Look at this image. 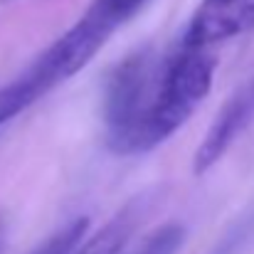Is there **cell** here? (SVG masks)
Instances as JSON below:
<instances>
[{"instance_id": "cell-3", "label": "cell", "mask_w": 254, "mask_h": 254, "mask_svg": "<svg viewBox=\"0 0 254 254\" xmlns=\"http://www.w3.org/2000/svg\"><path fill=\"white\" fill-rule=\"evenodd\" d=\"M254 30V0H202L192 12L180 45L210 47Z\"/></svg>"}, {"instance_id": "cell-7", "label": "cell", "mask_w": 254, "mask_h": 254, "mask_svg": "<svg viewBox=\"0 0 254 254\" xmlns=\"http://www.w3.org/2000/svg\"><path fill=\"white\" fill-rule=\"evenodd\" d=\"M254 242V207L242 212L207 254H245Z\"/></svg>"}, {"instance_id": "cell-5", "label": "cell", "mask_w": 254, "mask_h": 254, "mask_svg": "<svg viewBox=\"0 0 254 254\" xmlns=\"http://www.w3.org/2000/svg\"><path fill=\"white\" fill-rule=\"evenodd\" d=\"M143 210H146V197H136L126 202L94 237L82 242L77 254H119L131 240L133 230L141 225Z\"/></svg>"}, {"instance_id": "cell-10", "label": "cell", "mask_w": 254, "mask_h": 254, "mask_svg": "<svg viewBox=\"0 0 254 254\" xmlns=\"http://www.w3.org/2000/svg\"><path fill=\"white\" fill-rule=\"evenodd\" d=\"M86 230H89V220L86 217H77V220L67 222L62 230H57L32 254H77V250L82 247Z\"/></svg>"}, {"instance_id": "cell-9", "label": "cell", "mask_w": 254, "mask_h": 254, "mask_svg": "<svg viewBox=\"0 0 254 254\" xmlns=\"http://www.w3.org/2000/svg\"><path fill=\"white\" fill-rule=\"evenodd\" d=\"M148 0H91V5L86 7L89 15H94L99 22H104L111 32L128 22Z\"/></svg>"}, {"instance_id": "cell-8", "label": "cell", "mask_w": 254, "mask_h": 254, "mask_svg": "<svg viewBox=\"0 0 254 254\" xmlns=\"http://www.w3.org/2000/svg\"><path fill=\"white\" fill-rule=\"evenodd\" d=\"M185 240H188V227L183 222H166L158 230H153L133 254H178Z\"/></svg>"}, {"instance_id": "cell-1", "label": "cell", "mask_w": 254, "mask_h": 254, "mask_svg": "<svg viewBox=\"0 0 254 254\" xmlns=\"http://www.w3.org/2000/svg\"><path fill=\"white\" fill-rule=\"evenodd\" d=\"M161 79V67L151 47L126 55L104 82L101 116L109 151L119 156L138 153V138Z\"/></svg>"}, {"instance_id": "cell-4", "label": "cell", "mask_w": 254, "mask_h": 254, "mask_svg": "<svg viewBox=\"0 0 254 254\" xmlns=\"http://www.w3.org/2000/svg\"><path fill=\"white\" fill-rule=\"evenodd\" d=\"M254 124V77L250 82L240 86L220 109V114L215 116V121L210 124L202 143L195 151L192 158V170L200 175L207 168H212L225 153L227 148Z\"/></svg>"}, {"instance_id": "cell-2", "label": "cell", "mask_w": 254, "mask_h": 254, "mask_svg": "<svg viewBox=\"0 0 254 254\" xmlns=\"http://www.w3.org/2000/svg\"><path fill=\"white\" fill-rule=\"evenodd\" d=\"M215 79V57L205 47H183L161 69L158 89L141 128L138 153L153 151L192 116L210 94Z\"/></svg>"}, {"instance_id": "cell-6", "label": "cell", "mask_w": 254, "mask_h": 254, "mask_svg": "<svg viewBox=\"0 0 254 254\" xmlns=\"http://www.w3.org/2000/svg\"><path fill=\"white\" fill-rule=\"evenodd\" d=\"M45 94L47 91L42 89V84L30 69L15 82L0 86V126H5L10 119H15L20 111H25L30 104H35Z\"/></svg>"}]
</instances>
